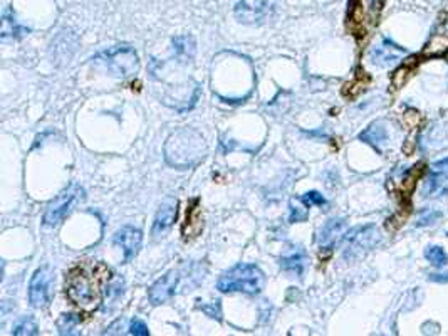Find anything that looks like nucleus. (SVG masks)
I'll use <instances>...</instances> for the list:
<instances>
[{
	"instance_id": "nucleus-4",
	"label": "nucleus",
	"mask_w": 448,
	"mask_h": 336,
	"mask_svg": "<svg viewBox=\"0 0 448 336\" xmlns=\"http://www.w3.org/2000/svg\"><path fill=\"white\" fill-rule=\"evenodd\" d=\"M93 61L116 78H130L137 74L139 69L138 54L130 46H116L108 49V51L99 52Z\"/></svg>"
},
{
	"instance_id": "nucleus-25",
	"label": "nucleus",
	"mask_w": 448,
	"mask_h": 336,
	"mask_svg": "<svg viewBox=\"0 0 448 336\" xmlns=\"http://www.w3.org/2000/svg\"><path fill=\"white\" fill-rule=\"evenodd\" d=\"M130 333L134 336H146V335H150V330L141 320H134V321H131V324H130Z\"/></svg>"
},
{
	"instance_id": "nucleus-10",
	"label": "nucleus",
	"mask_w": 448,
	"mask_h": 336,
	"mask_svg": "<svg viewBox=\"0 0 448 336\" xmlns=\"http://www.w3.org/2000/svg\"><path fill=\"white\" fill-rule=\"evenodd\" d=\"M423 192L427 197H442L448 194V158L432 165Z\"/></svg>"
},
{
	"instance_id": "nucleus-18",
	"label": "nucleus",
	"mask_w": 448,
	"mask_h": 336,
	"mask_svg": "<svg viewBox=\"0 0 448 336\" xmlns=\"http://www.w3.org/2000/svg\"><path fill=\"white\" fill-rule=\"evenodd\" d=\"M27 27L21 25L17 22L16 14L12 12V9H5L3 10L2 16V31H0V36H2V41H16V39H22L25 34H29Z\"/></svg>"
},
{
	"instance_id": "nucleus-28",
	"label": "nucleus",
	"mask_w": 448,
	"mask_h": 336,
	"mask_svg": "<svg viewBox=\"0 0 448 336\" xmlns=\"http://www.w3.org/2000/svg\"><path fill=\"white\" fill-rule=\"evenodd\" d=\"M202 309L207 313V315L210 316V318H218V320H220V304H218V303L203 304Z\"/></svg>"
},
{
	"instance_id": "nucleus-11",
	"label": "nucleus",
	"mask_w": 448,
	"mask_h": 336,
	"mask_svg": "<svg viewBox=\"0 0 448 336\" xmlns=\"http://www.w3.org/2000/svg\"><path fill=\"white\" fill-rule=\"evenodd\" d=\"M180 281V276H178V271L172 269L168 271L167 274L161 276L160 279L155 282V284L150 288V301H152L153 304H161V303H167L168 300L175 294L176 291V284H178Z\"/></svg>"
},
{
	"instance_id": "nucleus-20",
	"label": "nucleus",
	"mask_w": 448,
	"mask_h": 336,
	"mask_svg": "<svg viewBox=\"0 0 448 336\" xmlns=\"http://www.w3.org/2000/svg\"><path fill=\"white\" fill-rule=\"evenodd\" d=\"M173 49H175L176 58L182 61H188L195 54V41L191 36H180L173 39Z\"/></svg>"
},
{
	"instance_id": "nucleus-7",
	"label": "nucleus",
	"mask_w": 448,
	"mask_h": 336,
	"mask_svg": "<svg viewBox=\"0 0 448 336\" xmlns=\"http://www.w3.org/2000/svg\"><path fill=\"white\" fill-rule=\"evenodd\" d=\"M276 0H242L235 7V17L244 24H262L274 16Z\"/></svg>"
},
{
	"instance_id": "nucleus-2",
	"label": "nucleus",
	"mask_w": 448,
	"mask_h": 336,
	"mask_svg": "<svg viewBox=\"0 0 448 336\" xmlns=\"http://www.w3.org/2000/svg\"><path fill=\"white\" fill-rule=\"evenodd\" d=\"M205 139L195 130L185 128L168 138L165 145V157L173 167L187 168L198 164L205 155Z\"/></svg>"
},
{
	"instance_id": "nucleus-12",
	"label": "nucleus",
	"mask_w": 448,
	"mask_h": 336,
	"mask_svg": "<svg viewBox=\"0 0 448 336\" xmlns=\"http://www.w3.org/2000/svg\"><path fill=\"white\" fill-rule=\"evenodd\" d=\"M141 230L131 227V225H126V227L119 229L118 232L115 234L113 243H115V245H118V247H121L124 259L131 260L138 254L139 247H141Z\"/></svg>"
},
{
	"instance_id": "nucleus-19",
	"label": "nucleus",
	"mask_w": 448,
	"mask_h": 336,
	"mask_svg": "<svg viewBox=\"0 0 448 336\" xmlns=\"http://www.w3.org/2000/svg\"><path fill=\"white\" fill-rule=\"evenodd\" d=\"M203 229V219L200 214V207H198V200H193L191 205L187 210V222L183 225V237L185 239H191L197 237Z\"/></svg>"
},
{
	"instance_id": "nucleus-5",
	"label": "nucleus",
	"mask_w": 448,
	"mask_h": 336,
	"mask_svg": "<svg viewBox=\"0 0 448 336\" xmlns=\"http://www.w3.org/2000/svg\"><path fill=\"white\" fill-rule=\"evenodd\" d=\"M82 199H84V190L79 185H73V187L66 188L47 205L46 214H44V224L51 225V227L59 225L67 215L73 212L74 207Z\"/></svg>"
},
{
	"instance_id": "nucleus-8",
	"label": "nucleus",
	"mask_w": 448,
	"mask_h": 336,
	"mask_svg": "<svg viewBox=\"0 0 448 336\" xmlns=\"http://www.w3.org/2000/svg\"><path fill=\"white\" fill-rule=\"evenodd\" d=\"M383 5H385V0H355L351 19L356 27L361 32L375 27L378 24Z\"/></svg>"
},
{
	"instance_id": "nucleus-17",
	"label": "nucleus",
	"mask_w": 448,
	"mask_h": 336,
	"mask_svg": "<svg viewBox=\"0 0 448 336\" xmlns=\"http://www.w3.org/2000/svg\"><path fill=\"white\" fill-rule=\"evenodd\" d=\"M346 229V221L344 219H331V221L326 222L325 227L319 232V245L321 249H331L334 244L340 240Z\"/></svg>"
},
{
	"instance_id": "nucleus-22",
	"label": "nucleus",
	"mask_w": 448,
	"mask_h": 336,
	"mask_svg": "<svg viewBox=\"0 0 448 336\" xmlns=\"http://www.w3.org/2000/svg\"><path fill=\"white\" fill-rule=\"evenodd\" d=\"M425 258H427L435 267H443L448 264V256L443 252L442 247L438 245H430L425 251Z\"/></svg>"
},
{
	"instance_id": "nucleus-1",
	"label": "nucleus",
	"mask_w": 448,
	"mask_h": 336,
	"mask_svg": "<svg viewBox=\"0 0 448 336\" xmlns=\"http://www.w3.org/2000/svg\"><path fill=\"white\" fill-rule=\"evenodd\" d=\"M109 269L103 262L82 260L66 274V296L69 303L82 313H94L103 303L104 289L109 284Z\"/></svg>"
},
{
	"instance_id": "nucleus-23",
	"label": "nucleus",
	"mask_w": 448,
	"mask_h": 336,
	"mask_svg": "<svg viewBox=\"0 0 448 336\" xmlns=\"http://www.w3.org/2000/svg\"><path fill=\"white\" fill-rule=\"evenodd\" d=\"M79 316L76 315H62L58 321L59 333L61 335H78V331H74L79 324Z\"/></svg>"
},
{
	"instance_id": "nucleus-6",
	"label": "nucleus",
	"mask_w": 448,
	"mask_h": 336,
	"mask_svg": "<svg viewBox=\"0 0 448 336\" xmlns=\"http://www.w3.org/2000/svg\"><path fill=\"white\" fill-rule=\"evenodd\" d=\"M379 240V232L375 225H366V227H356L349 230L344 237V258L356 259L363 256L364 252L370 251L373 245Z\"/></svg>"
},
{
	"instance_id": "nucleus-27",
	"label": "nucleus",
	"mask_w": 448,
	"mask_h": 336,
	"mask_svg": "<svg viewBox=\"0 0 448 336\" xmlns=\"http://www.w3.org/2000/svg\"><path fill=\"white\" fill-rule=\"evenodd\" d=\"M440 217H442V214H440V212H433V210H425V212L420 215V219H418V225H421V227H423V225H430L436 221V219H440Z\"/></svg>"
},
{
	"instance_id": "nucleus-9",
	"label": "nucleus",
	"mask_w": 448,
	"mask_h": 336,
	"mask_svg": "<svg viewBox=\"0 0 448 336\" xmlns=\"http://www.w3.org/2000/svg\"><path fill=\"white\" fill-rule=\"evenodd\" d=\"M51 300V271L40 267L34 273L29 286V301L34 308H44Z\"/></svg>"
},
{
	"instance_id": "nucleus-29",
	"label": "nucleus",
	"mask_w": 448,
	"mask_h": 336,
	"mask_svg": "<svg viewBox=\"0 0 448 336\" xmlns=\"http://www.w3.org/2000/svg\"><path fill=\"white\" fill-rule=\"evenodd\" d=\"M430 281L433 282H442V284H445V282H448V273L447 274H430Z\"/></svg>"
},
{
	"instance_id": "nucleus-21",
	"label": "nucleus",
	"mask_w": 448,
	"mask_h": 336,
	"mask_svg": "<svg viewBox=\"0 0 448 336\" xmlns=\"http://www.w3.org/2000/svg\"><path fill=\"white\" fill-rule=\"evenodd\" d=\"M39 331H37V324L36 321H34L31 316H25V318H22L19 323L14 326V331L12 335L16 336H34L37 335Z\"/></svg>"
},
{
	"instance_id": "nucleus-16",
	"label": "nucleus",
	"mask_w": 448,
	"mask_h": 336,
	"mask_svg": "<svg viewBox=\"0 0 448 336\" xmlns=\"http://www.w3.org/2000/svg\"><path fill=\"white\" fill-rule=\"evenodd\" d=\"M359 139L361 142L368 143V145H371L378 153H381L383 146L388 143V130H386L385 123L383 122L371 123L366 130L361 131Z\"/></svg>"
},
{
	"instance_id": "nucleus-3",
	"label": "nucleus",
	"mask_w": 448,
	"mask_h": 336,
	"mask_svg": "<svg viewBox=\"0 0 448 336\" xmlns=\"http://www.w3.org/2000/svg\"><path fill=\"white\" fill-rule=\"evenodd\" d=\"M263 286V273L255 264H239L220 276L217 288L222 293L257 294Z\"/></svg>"
},
{
	"instance_id": "nucleus-24",
	"label": "nucleus",
	"mask_w": 448,
	"mask_h": 336,
	"mask_svg": "<svg viewBox=\"0 0 448 336\" xmlns=\"http://www.w3.org/2000/svg\"><path fill=\"white\" fill-rule=\"evenodd\" d=\"M300 200H303L304 203H306V207H311V205H319V207H322V205H326V199L322 197L321 194H319V192H316V190H312V192H307V194H304L303 197H300Z\"/></svg>"
},
{
	"instance_id": "nucleus-15",
	"label": "nucleus",
	"mask_w": 448,
	"mask_h": 336,
	"mask_svg": "<svg viewBox=\"0 0 448 336\" xmlns=\"http://www.w3.org/2000/svg\"><path fill=\"white\" fill-rule=\"evenodd\" d=\"M307 264V254L303 247H291V251L285 252L281 258V267L285 273L294 274V276H303L304 269H306Z\"/></svg>"
},
{
	"instance_id": "nucleus-14",
	"label": "nucleus",
	"mask_w": 448,
	"mask_h": 336,
	"mask_svg": "<svg viewBox=\"0 0 448 336\" xmlns=\"http://www.w3.org/2000/svg\"><path fill=\"white\" fill-rule=\"evenodd\" d=\"M175 219H176V200L175 199L165 200V202L160 205V209H158L155 222H153V229H152L153 236L155 237L165 236V234L170 230Z\"/></svg>"
},
{
	"instance_id": "nucleus-26",
	"label": "nucleus",
	"mask_w": 448,
	"mask_h": 336,
	"mask_svg": "<svg viewBox=\"0 0 448 336\" xmlns=\"http://www.w3.org/2000/svg\"><path fill=\"white\" fill-rule=\"evenodd\" d=\"M291 215H289V221L291 222H303L307 219V209H300V207L294 205V202H291Z\"/></svg>"
},
{
	"instance_id": "nucleus-13",
	"label": "nucleus",
	"mask_w": 448,
	"mask_h": 336,
	"mask_svg": "<svg viewBox=\"0 0 448 336\" xmlns=\"http://www.w3.org/2000/svg\"><path fill=\"white\" fill-rule=\"evenodd\" d=\"M403 56H406V49L394 44L393 41L383 39V43L371 51V63L375 66L388 67L400 61Z\"/></svg>"
}]
</instances>
